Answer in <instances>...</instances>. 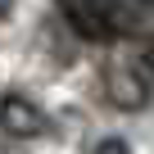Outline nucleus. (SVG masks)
<instances>
[{
  "label": "nucleus",
  "mask_w": 154,
  "mask_h": 154,
  "mask_svg": "<svg viewBox=\"0 0 154 154\" xmlns=\"http://www.w3.org/2000/svg\"><path fill=\"white\" fill-rule=\"evenodd\" d=\"M104 14L113 36L154 45V0H104Z\"/></svg>",
  "instance_id": "obj_1"
},
{
  "label": "nucleus",
  "mask_w": 154,
  "mask_h": 154,
  "mask_svg": "<svg viewBox=\"0 0 154 154\" xmlns=\"http://www.w3.org/2000/svg\"><path fill=\"white\" fill-rule=\"evenodd\" d=\"M104 95L113 109H145L149 104V86L131 63H109L104 68Z\"/></svg>",
  "instance_id": "obj_2"
},
{
  "label": "nucleus",
  "mask_w": 154,
  "mask_h": 154,
  "mask_svg": "<svg viewBox=\"0 0 154 154\" xmlns=\"http://www.w3.org/2000/svg\"><path fill=\"white\" fill-rule=\"evenodd\" d=\"M0 131H9V136H18V140H32V136L45 131V113H41L27 95L9 91L5 100H0Z\"/></svg>",
  "instance_id": "obj_3"
},
{
  "label": "nucleus",
  "mask_w": 154,
  "mask_h": 154,
  "mask_svg": "<svg viewBox=\"0 0 154 154\" xmlns=\"http://www.w3.org/2000/svg\"><path fill=\"white\" fill-rule=\"evenodd\" d=\"M59 14L72 23V32L82 41H109V14H104V0H59Z\"/></svg>",
  "instance_id": "obj_4"
},
{
  "label": "nucleus",
  "mask_w": 154,
  "mask_h": 154,
  "mask_svg": "<svg viewBox=\"0 0 154 154\" xmlns=\"http://www.w3.org/2000/svg\"><path fill=\"white\" fill-rule=\"evenodd\" d=\"M91 154H131V149H127V145H122V140L113 136V140H100V145H95Z\"/></svg>",
  "instance_id": "obj_5"
},
{
  "label": "nucleus",
  "mask_w": 154,
  "mask_h": 154,
  "mask_svg": "<svg viewBox=\"0 0 154 154\" xmlns=\"http://www.w3.org/2000/svg\"><path fill=\"white\" fill-rule=\"evenodd\" d=\"M9 9H14V0H0V18H5V14H9Z\"/></svg>",
  "instance_id": "obj_6"
}]
</instances>
